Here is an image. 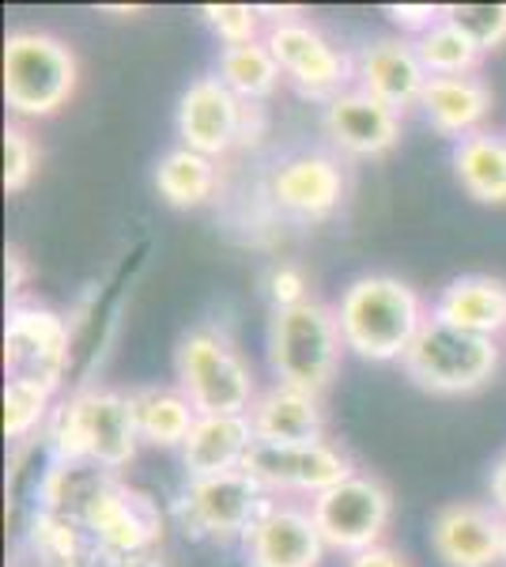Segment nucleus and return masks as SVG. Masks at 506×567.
Here are the masks:
<instances>
[{"instance_id": "5", "label": "nucleus", "mask_w": 506, "mask_h": 567, "mask_svg": "<svg viewBox=\"0 0 506 567\" xmlns=\"http://www.w3.org/2000/svg\"><path fill=\"white\" fill-rule=\"evenodd\" d=\"M337 307H326L318 299H307L299 307L272 310L269 322V368L276 382L307 393H326L329 382L340 371L344 355Z\"/></svg>"}, {"instance_id": "38", "label": "nucleus", "mask_w": 506, "mask_h": 567, "mask_svg": "<svg viewBox=\"0 0 506 567\" xmlns=\"http://www.w3.org/2000/svg\"><path fill=\"white\" fill-rule=\"evenodd\" d=\"M499 567H506V537H503V564Z\"/></svg>"}, {"instance_id": "4", "label": "nucleus", "mask_w": 506, "mask_h": 567, "mask_svg": "<svg viewBox=\"0 0 506 567\" xmlns=\"http://www.w3.org/2000/svg\"><path fill=\"white\" fill-rule=\"evenodd\" d=\"M80 65L69 42L20 27L4 39V103L16 122H42L76 95Z\"/></svg>"}, {"instance_id": "19", "label": "nucleus", "mask_w": 506, "mask_h": 567, "mask_svg": "<svg viewBox=\"0 0 506 567\" xmlns=\"http://www.w3.org/2000/svg\"><path fill=\"white\" fill-rule=\"evenodd\" d=\"M250 424L257 443H269V446L326 443L329 432V420L318 393L283 386V382H272L269 390L257 393L250 409Z\"/></svg>"}, {"instance_id": "32", "label": "nucleus", "mask_w": 506, "mask_h": 567, "mask_svg": "<svg viewBox=\"0 0 506 567\" xmlns=\"http://www.w3.org/2000/svg\"><path fill=\"white\" fill-rule=\"evenodd\" d=\"M39 141L31 136L23 122L4 125V194H23L39 171Z\"/></svg>"}, {"instance_id": "13", "label": "nucleus", "mask_w": 506, "mask_h": 567, "mask_svg": "<svg viewBox=\"0 0 506 567\" xmlns=\"http://www.w3.org/2000/svg\"><path fill=\"white\" fill-rule=\"evenodd\" d=\"M254 114L257 106H246L242 99L231 95L219 76H197L182 91L178 103L182 148L200 152L208 159H224L235 144L246 141Z\"/></svg>"}, {"instance_id": "34", "label": "nucleus", "mask_w": 506, "mask_h": 567, "mask_svg": "<svg viewBox=\"0 0 506 567\" xmlns=\"http://www.w3.org/2000/svg\"><path fill=\"white\" fill-rule=\"evenodd\" d=\"M385 16L393 20V27H401V39H412L416 42L420 34H427L435 23L446 20V8L438 4H390Z\"/></svg>"}, {"instance_id": "33", "label": "nucleus", "mask_w": 506, "mask_h": 567, "mask_svg": "<svg viewBox=\"0 0 506 567\" xmlns=\"http://www.w3.org/2000/svg\"><path fill=\"white\" fill-rule=\"evenodd\" d=\"M310 284L302 277V269L296 265H272L269 269V280H265V291L272 299V310H283V307H299L310 299Z\"/></svg>"}, {"instance_id": "26", "label": "nucleus", "mask_w": 506, "mask_h": 567, "mask_svg": "<svg viewBox=\"0 0 506 567\" xmlns=\"http://www.w3.org/2000/svg\"><path fill=\"white\" fill-rule=\"evenodd\" d=\"M219 80L227 84L231 95L242 99L246 106H257L280 87L283 72L276 65L272 50L261 42H246V45H224L219 50Z\"/></svg>"}, {"instance_id": "21", "label": "nucleus", "mask_w": 506, "mask_h": 567, "mask_svg": "<svg viewBox=\"0 0 506 567\" xmlns=\"http://www.w3.org/2000/svg\"><path fill=\"white\" fill-rule=\"evenodd\" d=\"M420 114L435 133L465 141L473 133H484V122L492 114V87L476 72L473 76H431L420 95Z\"/></svg>"}, {"instance_id": "31", "label": "nucleus", "mask_w": 506, "mask_h": 567, "mask_svg": "<svg viewBox=\"0 0 506 567\" xmlns=\"http://www.w3.org/2000/svg\"><path fill=\"white\" fill-rule=\"evenodd\" d=\"M208 31L216 34L224 45H246V42H261L269 27H261V8L254 4H205L200 8Z\"/></svg>"}, {"instance_id": "24", "label": "nucleus", "mask_w": 506, "mask_h": 567, "mask_svg": "<svg viewBox=\"0 0 506 567\" xmlns=\"http://www.w3.org/2000/svg\"><path fill=\"white\" fill-rule=\"evenodd\" d=\"M454 171L473 200H481V205H506V136L484 130L457 141Z\"/></svg>"}, {"instance_id": "27", "label": "nucleus", "mask_w": 506, "mask_h": 567, "mask_svg": "<svg viewBox=\"0 0 506 567\" xmlns=\"http://www.w3.org/2000/svg\"><path fill=\"white\" fill-rule=\"evenodd\" d=\"M31 545L42 567H99V553L91 545L87 529L76 518L39 511L31 526Z\"/></svg>"}, {"instance_id": "28", "label": "nucleus", "mask_w": 506, "mask_h": 567, "mask_svg": "<svg viewBox=\"0 0 506 567\" xmlns=\"http://www.w3.org/2000/svg\"><path fill=\"white\" fill-rule=\"evenodd\" d=\"M412 45H416L420 65H423V72H427V80L431 76H473V72L481 69V58H484V53L473 45V39H468L465 31H457L450 20L435 23Z\"/></svg>"}, {"instance_id": "20", "label": "nucleus", "mask_w": 506, "mask_h": 567, "mask_svg": "<svg viewBox=\"0 0 506 567\" xmlns=\"http://www.w3.org/2000/svg\"><path fill=\"white\" fill-rule=\"evenodd\" d=\"M257 446L250 416H197L193 432L182 446L186 477H219V473L246 470Z\"/></svg>"}, {"instance_id": "18", "label": "nucleus", "mask_w": 506, "mask_h": 567, "mask_svg": "<svg viewBox=\"0 0 506 567\" xmlns=\"http://www.w3.org/2000/svg\"><path fill=\"white\" fill-rule=\"evenodd\" d=\"M355 87L366 95L382 99L393 110H409L420 106V95L427 87V72L420 65V53L412 39H374L359 50L355 58Z\"/></svg>"}, {"instance_id": "30", "label": "nucleus", "mask_w": 506, "mask_h": 567, "mask_svg": "<svg viewBox=\"0 0 506 567\" xmlns=\"http://www.w3.org/2000/svg\"><path fill=\"white\" fill-rule=\"evenodd\" d=\"M446 20L465 31L481 53L506 42V4H446Z\"/></svg>"}, {"instance_id": "14", "label": "nucleus", "mask_w": 506, "mask_h": 567, "mask_svg": "<svg viewBox=\"0 0 506 567\" xmlns=\"http://www.w3.org/2000/svg\"><path fill=\"white\" fill-rule=\"evenodd\" d=\"M348 178L337 155L302 148L283 159H276L269 171V197L283 216L302 219V224H318L329 219L344 205Z\"/></svg>"}, {"instance_id": "10", "label": "nucleus", "mask_w": 506, "mask_h": 567, "mask_svg": "<svg viewBox=\"0 0 506 567\" xmlns=\"http://www.w3.org/2000/svg\"><path fill=\"white\" fill-rule=\"evenodd\" d=\"M265 45L272 50L283 80H291L302 95L329 103V99H337L340 91L355 87L352 84L355 61L348 58V53L340 50L326 31H318L310 20H302V16L269 23V31H265Z\"/></svg>"}, {"instance_id": "16", "label": "nucleus", "mask_w": 506, "mask_h": 567, "mask_svg": "<svg viewBox=\"0 0 506 567\" xmlns=\"http://www.w3.org/2000/svg\"><path fill=\"white\" fill-rule=\"evenodd\" d=\"M321 130L337 152L355 155V159H379V155L397 148L401 110L385 106L382 99L359 87H348L321 110Z\"/></svg>"}, {"instance_id": "9", "label": "nucleus", "mask_w": 506, "mask_h": 567, "mask_svg": "<svg viewBox=\"0 0 506 567\" xmlns=\"http://www.w3.org/2000/svg\"><path fill=\"white\" fill-rule=\"evenodd\" d=\"M276 496L265 492L246 470L219 477H193L178 496V518L186 534L205 542H242Z\"/></svg>"}, {"instance_id": "23", "label": "nucleus", "mask_w": 506, "mask_h": 567, "mask_svg": "<svg viewBox=\"0 0 506 567\" xmlns=\"http://www.w3.org/2000/svg\"><path fill=\"white\" fill-rule=\"evenodd\" d=\"M128 409L141 443L159 451H182L197 424V409L178 386H136L128 390Z\"/></svg>"}, {"instance_id": "36", "label": "nucleus", "mask_w": 506, "mask_h": 567, "mask_svg": "<svg viewBox=\"0 0 506 567\" xmlns=\"http://www.w3.org/2000/svg\"><path fill=\"white\" fill-rule=\"evenodd\" d=\"M4 284H8V296H12V303H16V296L23 291V284H27V258L16 246H8V254H4Z\"/></svg>"}, {"instance_id": "2", "label": "nucleus", "mask_w": 506, "mask_h": 567, "mask_svg": "<svg viewBox=\"0 0 506 567\" xmlns=\"http://www.w3.org/2000/svg\"><path fill=\"white\" fill-rule=\"evenodd\" d=\"M53 462L95 465L103 473H122L141 451L128 393L110 386H80L53 409L50 424Z\"/></svg>"}, {"instance_id": "8", "label": "nucleus", "mask_w": 506, "mask_h": 567, "mask_svg": "<svg viewBox=\"0 0 506 567\" xmlns=\"http://www.w3.org/2000/svg\"><path fill=\"white\" fill-rule=\"evenodd\" d=\"M310 515H314L329 553H340L348 560V556L382 545L393 518V496L379 477L352 473L310 499Z\"/></svg>"}, {"instance_id": "3", "label": "nucleus", "mask_w": 506, "mask_h": 567, "mask_svg": "<svg viewBox=\"0 0 506 567\" xmlns=\"http://www.w3.org/2000/svg\"><path fill=\"white\" fill-rule=\"evenodd\" d=\"M178 386L200 416H250L257 401L254 368L219 326H197L182 337L174 355Z\"/></svg>"}, {"instance_id": "11", "label": "nucleus", "mask_w": 506, "mask_h": 567, "mask_svg": "<svg viewBox=\"0 0 506 567\" xmlns=\"http://www.w3.org/2000/svg\"><path fill=\"white\" fill-rule=\"evenodd\" d=\"M72 363V322L39 303L8 307L4 322V371L8 379H31L61 390Z\"/></svg>"}, {"instance_id": "17", "label": "nucleus", "mask_w": 506, "mask_h": 567, "mask_svg": "<svg viewBox=\"0 0 506 567\" xmlns=\"http://www.w3.org/2000/svg\"><path fill=\"white\" fill-rule=\"evenodd\" d=\"M506 518L492 503H450L431 523V548L446 567H499Z\"/></svg>"}, {"instance_id": "1", "label": "nucleus", "mask_w": 506, "mask_h": 567, "mask_svg": "<svg viewBox=\"0 0 506 567\" xmlns=\"http://www.w3.org/2000/svg\"><path fill=\"white\" fill-rule=\"evenodd\" d=\"M427 318L431 310L423 307L420 291L390 272L352 280L337 303L344 349L371 363H404Z\"/></svg>"}, {"instance_id": "39", "label": "nucleus", "mask_w": 506, "mask_h": 567, "mask_svg": "<svg viewBox=\"0 0 506 567\" xmlns=\"http://www.w3.org/2000/svg\"><path fill=\"white\" fill-rule=\"evenodd\" d=\"M136 567H159V564H155V560H148V564H136Z\"/></svg>"}, {"instance_id": "29", "label": "nucleus", "mask_w": 506, "mask_h": 567, "mask_svg": "<svg viewBox=\"0 0 506 567\" xmlns=\"http://www.w3.org/2000/svg\"><path fill=\"white\" fill-rule=\"evenodd\" d=\"M53 386L31 379H8L4 382V439L8 443H23L39 432L42 424H50L53 416Z\"/></svg>"}, {"instance_id": "37", "label": "nucleus", "mask_w": 506, "mask_h": 567, "mask_svg": "<svg viewBox=\"0 0 506 567\" xmlns=\"http://www.w3.org/2000/svg\"><path fill=\"white\" fill-rule=\"evenodd\" d=\"M487 496H492V507L506 518V454H499V462L492 465V477H487Z\"/></svg>"}, {"instance_id": "6", "label": "nucleus", "mask_w": 506, "mask_h": 567, "mask_svg": "<svg viewBox=\"0 0 506 567\" xmlns=\"http://www.w3.org/2000/svg\"><path fill=\"white\" fill-rule=\"evenodd\" d=\"M80 526L87 529L99 560H106L110 567L148 564L163 542V511L155 507L152 496L117 481V473H106L95 484L91 499L80 511Z\"/></svg>"}, {"instance_id": "25", "label": "nucleus", "mask_w": 506, "mask_h": 567, "mask_svg": "<svg viewBox=\"0 0 506 567\" xmlns=\"http://www.w3.org/2000/svg\"><path fill=\"white\" fill-rule=\"evenodd\" d=\"M155 189L171 208H200L216 197L219 167L216 159L189 148H171L155 163Z\"/></svg>"}, {"instance_id": "35", "label": "nucleus", "mask_w": 506, "mask_h": 567, "mask_svg": "<svg viewBox=\"0 0 506 567\" xmlns=\"http://www.w3.org/2000/svg\"><path fill=\"white\" fill-rule=\"evenodd\" d=\"M344 567H412V564H409V556L397 553V548L374 545V548H366V553H359V556H348Z\"/></svg>"}, {"instance_id": "22", "label": "nucleus", "mask_w": 506, "mask_h": 567, "mask_svg": "<svg viewBox=\"0 0 506 567\" xmlns=\"http://www.w3.org/2000/svg\"><path fill=\"white\" fill-rule=\"evenodd\" d=\"M431 318L495 341L506 329V280L484 277V272H468V277L450 280L438 291L435 303H431Z\"/></svg>"}, {"instance_id": "12", "label": "nucleus", "mask_w": 506, "mask_h": 567, "mask_svg": "<svg viewBox=\"0 0 506 567\" xmlns=\"http://www.w3.org/2000/svg\"><path fill=\"white\" fill-rule=\"evenodd\" d=\"M246 473L265 484L269 496H307L314 499L326 488H333L344 477H352V458L340 446L326 443H302V446H269L257 443Z\"/></svg>"}, {"instance_id": "15", "label": "nucleus", "mask_w": 506, "mask_h": 567, "mask_svg": "<svg viewBox=\"0 0 506 567\" xmlns=\"http://www.w3.org/2000/svg\"><path fill=\"white\" fill-rule=\"evenodd\" d=\"M242 553L250 567H321L329 548L310 507L272 499L242 537Z\"/></svg>"}, {"instance_id": "7", "label": "nucleus", "mask_w": 506, "mask_h": 567, "mask_svg": "<svg viewBox=\"0 0 506 567\" xmlns=\"http://www.w3.org/2000/svg\"><path fill=\"white\" fill-rule=\"evenodd\" d=\"M499 355V341L492 337H476L427 318L401 368L420 390L438 393V398H462V393L484 390L495 379Z\"/></svg>"}]
</instances>
